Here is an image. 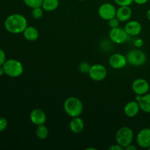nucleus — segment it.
<instances>
[{"mask_svg": "<svg viewBox=\"0 0 150 150\" xmlns=\"http://www.w3.org/2000/svg\"><path fill=\"white\" fill-rule=\"evenodd\" d=\"M43 9L42 7H35L32 9V16L35 19H40L43 16Z\"/></svg>", "mask_w": 150, "mask_h": 150, "instance_id": "nucleus-22", "label": "nucleus"}, {"mask_svg": "<svg viewBox=\"0 0 150 150\" xmlns=\"http://www.w3.org/2000/svg\"><path fill=\"white\" fill-rule=\"evenodd\" d=\"M4 74V68H3L2 66H0V77H1V76H2Z\"/></svg>", "mask_w": 150, "mask_h": 150, "instance_id": "nucleus-32", "label": "nucleus"}, {"mask_svg": "<svg viewBox=\"0 0 150 150\" xmlns=\"http://www.w3.org/2000/svg\"><path fill=\"white\" fill-rule=\"evenodd\" d=\"M146 18H147L148 20H149V21H150V9H149V10H148L147 11H146Z\"/></svg>", "mask_w": 150, "mask_h": 150, "instance_id": "nucleus-33", "label": "nucleus"}, {"mask_svg": "<svg viewBox=\"0 0 150 150\" xmlns=\"http://www.w3.org/2000/svg\"><path fill=\"white\" fill-rule=\"evenodd\" d=\"M29 120L32 124L36 126L45 124L46 122V114L40 108H34L29 114Z\"/></svg>", "mask_w": 150, "mask_h": 150, "instance_id": "nucleus-12", "label": "nucleus"}, {"mask_svg": "<svg viewBox=\"0 0 150 150\" xmlns=\"http://www.w3.org/2000/svg\"><path fill=\"white\" fill-rule=\"evenodd\" d=\"M98 16L105 21H109L110 19L116 17L117 8L113 4L109 2L103 3L99 7L98 10Z\"/></svg>", "mask_w": 150, "mask_h": 150, "instance_id": "nucleus-6", "label": "nucleus"}, {"mask_svg": "<svg viewBox=\"0 0 150 150\" xmlns=\"http://www.w3.org/2000/svg\"><path fill=\"white\" fill-rule=\"evenodd\" d=\"M139 106L142 111L146 113H150V93L142 95L139 101Z\"/></svg>", "mask_w": 150, "mask_h": 150, "instance_id": "nucleus-18", "label": "nucleus"}, {"mask_svg": "<svg viewBox=\"0 0 150 150\" xmlns=\"http://www.w3.org/2000/svg\"><path fill=\"white\" fill-rule=\"evenodd\" d=\"M108 149L109 150H123L125 149L124 148L122 147V146H120V144H118L117 143V144H113L111 145V146H110L108 148Z\"/></svg>", "mask_w": 150, "mask_h": 150, "instance_id": "nucleus-29", "label": "nucleus"}, {"mask_svg": "<svg viewBox=\"0 0 150 150\" xmlns=\"http://www.w3.org/2000/svg\"><path fill=\"white\" fill-rule=\"evenodd\" d=\"M125 149H126V150H136V149H137V147H136V146H134L133 144H131L128 145V146H127V147H126Z\"/></svg>", "mask_w": 150, "mask_h": 150, "instance_id": "nucleus-31", "label": "nucleus"}, {"mask_svg": "<svg viewBox=\"0 0 150 150\" xmlns=\"http://www.w3.org/2000/svg\"><path fill=\"white\" fill-rule=\"evenodd\" d=\"M124 29L129 36L136 37L140 35L142 32V26L138 21H128L126 23Z\"/></svg>", "mask_w": 150, "mask_h": 150, "instance_id": "nucleus-13", "label": "nucleus"}, {"mask_svg": "<svg viewBox=\"0 0 150 150\" xmlns=\"http://www.w3.org/2000/svg\"><path fill=\"white\" fill-rule=\"evenodd\" d=\"M91 65L86 62H81L79 65V70L81 73H83V74H86L89 73V69H90Z\"/></svg>", "mask_w": 150, "mask_h": 150, "instance_id": "nucleus-23", "label": "nucleus"}, {"mask_svg": "<svg viewBox=\"0 0 150 150\" xmlns=\"http://www.w3.org/2000/svg\"><path fill=\"white\" fill-rule=\"evenodd\" d=\"M2 67L4 70V74L11 78L19 77L23 74V64L20 61L15 59L6 60Z\"/></svg>", "mask_w": 150, "mask_h": 150, "instance_id": "nucleus-4", "label": "nucleus"}, {"mask_svg": "<svg viewBox=\"0 0 150 150\" xmlns=\"http://www.w3.org/2000/svg\"><path fill=\"white\" fill-rule=\"evenodd\" d=\"M134 45L137 48H142L144 45V40L141 38H138V39H136L134 40Z\"/></svg>", "mask_w": 150, "mask_h": 150, "instance_id": "nucleus-28", "label": "nucleus"}, {"mask_svg": "<svg viewBox=\"0 0 150 150\" xmlns=\"http://www.w3.org/2000/svg\"><path fill=\"white\" fill-rule=\"evenodd\" d=\"M35 134L40 140H45L48 138L49 131L45 124L40 125L37 126V128L35 130Z\"/></svg>", "mask_w": 150, "mask_h": 150, "instance_id": "nucleus-20", "label": "nucleus"}, {"mask_svg": "<svg viewBox=\"0 0 150 150\" xmlns=\"http://www.w3.org/2000/svg\"><path fill=\"white\" fill-rule=\"evenodd\" d=\"M64 110L66 114L70 117H80L83 109L81 100L76 97H70L64 100Z\"/></svg>", "mask_w": 150, "mask_h": 150, "instance_id": "nucleus-2", "label": "nucleus"}, {"mask_svg": "<svg viewBox=\"0 0 150 150\" xmlns=\"http://www.w3.org/2000/svg\"><path fill=\"white\" fill-rule=\"evenodd\" d=\"M149 0H133V2L136 4H139V5H143V4H146Z\"/></svg>", "mask_w": 150, "mask_h": 150, "instance_id": "nucleus-30", "label": "nucleus"}, {"mask_svg": "<svg viewBox=\"0 0 150 150\" xmlns=\"http://www.w3.org/2000/svg\"><path fill=\"white\" fill-rule=\"evenodd\" d=\"M4 28L8 32L12 34L23 33L27 27L28 23L26 17L19 13L11 14L4 21Z\"/></svg>", "mask_w": 150, "mask_h": 150, "instance_id": "nucleus-1", "label": "nucleus"}, {"mask_svg": "<svg viewBox=\"0 0 150 150\" xmlns=\"http://www.w3.org/2000/svg\"><path fill=\"white\" fill-rule=\"evenodd\" d=\"M6 54L1 48H0V66H2L6 61Z\"/></svg>", "mask_w": 150, "mask_h": 150, "instance_id": "nucleus-27", "label": "nucleus"}, {"mask_svg": "<svg viewBox=\"0 0 150 150\" xmlns=\"http://www.w3.org/2000/svg\"><path fill=\"white\" fill-rule=\"evenodd\" d=\"M78 1H85V0H78Z\"/></svg>", "mask_w": 150, "mask_h": 150, "instance_id": "nucleus-34", "label": "nucleus"}, {"mask_svg": "<svg viewBox=\"0 0 150 150\" xmlns=\"http://www.w3.org/2000/svg\"><path fill=\"white\" fill-rule=\"evenodd\" d=\"M132 14L133 12L130 6H120V7L117 9L116 17L120 22H127L130 21Z\"/></svg>", "mask_w": 150, "mask_h": 150, "instance_id": "nucleus-15", "label": "nucleus"}, {"mask_svg": "<svg viewBox=\"0 0 150 150\" xmlns=\"http://www.w3.org/2000/svg\"><path fill=\"white\" fill-rule=\"evenodd\" d=\"M59 5V0H43L42 4V8L44 11L53 12L57 10Z\"/></svg>", "mask_w": 150, "mask_h": 150, "instance_id": "nucleus-19", "label": "nucleus"}, {"mask_svg": "<svg viewBox=\"0 0 150 150\" xmlns=\"http://www.w3.org/2000/svg\"><path fill=\"white\" fill-rule=\"evenodd\" d=\"M134 139V133L130 127L124 126L117 130L115 140L118 144L125 149L128 145L131 144Z\"/></svg>", "mask_w": 150, "mask_h": 150, "instance_id": "nucleus-3", "label": "nucleus"}, {"mask_svg": "<svg viewBox=\"0 0 150 150\" xmlns=\"http://www.w3.org/2000/svg\"><path fill=\"white\" fill-rule=\"evenodd\" d=\"M148 149H149V150H150V146H149V148H148Z\"/></svg>", "mask_w": 150, "mask_h": 150, "instance_id": "nucleus-35", "label": "nucleus"}, {"mask_svg": "<svg viewBox=\"0 0 150 150\" xmlns=\"http://www.w3.org/2000/svg\"><path fill=\"white\" fill-rule=\"evenodd\" d=\"M43 0H23L24 4L31 9L42 7Z\"/></svg>", "mask_w": 150, "mask_h": 150, "instance_id": "nucleus-21", "label": "nucleus"}, {"mask_svg": "<svg viewBox=\"0 0 150 150\" xmlns=\"http://www.w3.org/2000/svg\"><path fill=\"white\" fill-rule=\"evenodd\" d=\"M136 143L142 149H148L150 146V128H143L136 136Z\"/></svg>", "mask_w": 150, "mask_h": 150, "instance_id": "nucleus-10", "label": "nucleus"}, {"mask_svg": "<svg viewBox=\"0 0 150 150\" xmlns=\"http://www.w3.org/2000/svg\"><path fill=\"white\" fill-rule=\"evenodd\" d=\"M127 63L134 67H140L146 62V55L143 51L136 48L132 49L126 55Z\"/></svg>", "mask_w": 150, "mask_h": 150, "instance_id": "nucleus-5", "label": "nucleus"}, {"mask_svg": "<svg viewBox=\"0 0 150 150\" xmlns=\"http://www.w3.org/2000/svg\"><path fill=\"white\" fill-rule=\"evenodd\" d=\"M114 1L118 6H130L133 2V0H114Z\"/></svg>", "mask_w": 150, "mask_h": 150, "instance_id": "nucleus-25", "label": "nucleus"}, {"mask_svg": "<svg viewBox=\"0 0 150 150\" xmlns=\"http://www.w3.org/2000/svg\"><path fill=\"white\" fill-rule=\"evenodd\" d=\"M132 90L136 95H144L148 93L149 90V84L146 80L144 79H137L132 83Z\"/></svg>", "mask_w": 150, "mask_h": 150, "instance_id": "nucleus-11", "label": "nucleus"}, {"mask_svg": "<svg viewBox=\"0 0 150 150\" xmlns=\"http://www.w3.org/2000/svg\"><path fill=\"white\" fill-rule=\"evenodd\" d=\"M141 108L139 102L136 100H132L127 103L124 107V113L126 117L129 118H133L139 114Z\"/></svg>", "mask_w": 150, "mask_h": 150, "instance_id": "nucleus-14", "label": "nucleus"}, {"mask_svg": "<svg viewBox=\"0 0 150 150\" xmlns=\"http://www.w3.org/2000/svg\"><path fill=\"white\" fill-rule=\"evenodd\" d=\"M23 35L26 40L31 42L37 40L39 38V32L35 26H27L23 32Z\"/></svg>", "mask_w": 150, "mask_h": 150, "instance_id": "nucleus-17", "label": "nucleus"}, {"mask_svg": "<svg viewBox=\"0 0 150 150\" xmlns=\"http://www.w3.org/2000/svg\"><path fill=\"white\" fill-rule=\"evenodd\" d=\"M120 21L118 20L117 17H114L113 18L110 19L109 21H108V26H109L111 29H113V28H116L120 26Z\"/></svg>", "mask_w": 150, "mask_h": 150, "instance_id": "nucleus-24", "label": "nucleus"}, {"mask_svg": "<svg viewBox=\"0 0 150 150\" xmlns=\"http://www.w3.org/2000/svg\"><path fill=\"white\" fill-rule=\"evenodd\" d=\"M69 127L72 133L78 134L83 131L84 128V122L80 117H73L69 124Z\"/></svg>", "mask_w": 150, "mask_h": 150, "instance_id": "nucleus-16", "label": "nucleus"}, {"mask_svg": "<svg viewBox=\"0 0 150 150\" xmlns=\"http://www.w3.org/2000/svg\"><path fill=\"white\" fill-rule=\"evenodd\" d=\"M149 79H150V76H149Z\"/></svg>", "mask_w": 150, "mask_h": 150, "instance_id": "nucleus-36", "label": "nucleus"}, {"mask_svg": "<svg viewBox=\"0 0 150 150\" xmlns=\"http://www.w3.org/2000/svg\"><path fill=\"white\" fill-rule=\"evenodd\" d=\"M108 63L113 69L120 70L125 67L126 64H127V57L120 53H116L109 57Z\"/></svg>", "mask_w": 150, "mask_h": 150, "instance_id": "nucleus-9", "label": "nucleus"}, {"mask_svg": "<svg viewBox=\"0 0 150 150\" xmlns=\"http://www.w3.org/2000/svg\"><path fill=\"white\" fill-rule=\"evenodd\" d=\"M129 35L123 28L116 27L111 29L109 31V39L111 42L116 44L125 43L128 39Z\"/></svg>", "mask_w": 150, "mask_h": 150, "instance_id": "nucleus-8", "label": "nucleus"}, {"mask_svg": "<svg viewBox=\"0 0 150 150\" xmlns=\"http://www.w3.org/2000/svg\"><path fill=\"white\" fill-rule=\"evenodd\" d=\"M7 120L4 117H0V132H2L7 127Z\"/></svg>", "mask_w": 150, "mask_h": 150, "instance_id": "nucleus-26", "label": "nucleus"}, {"mask_svg": "<svg viewBox=\"0 0 150 150\" xmlns=\"http://www.w3.org/2000/svg\"><path fill=\"white\" fill-rule=\"evenodd\" d=\"M88 74L92 80L95 81H101L107 76V70L103 64H95L91 65Z\"/></svg>", "mask_w": 150, "mask_h": 150, "instance_id": "nucleus-7", "label": "nucleus"}]
</instances>
